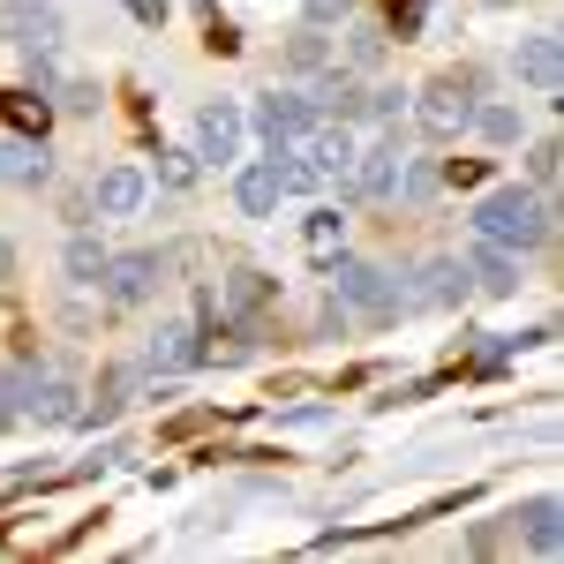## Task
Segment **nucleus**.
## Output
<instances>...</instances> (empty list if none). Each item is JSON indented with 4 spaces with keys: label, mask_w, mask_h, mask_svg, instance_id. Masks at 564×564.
<instances>
[{
    "label": "nucleus",
    "mask_w": 564,
    "mask_h": 564,
    "mask_svg": "<svg viewBox=\"0 0 564 564\" xmlns=\"http://www.w3.org/2000/svg\"><path fill=\"white\" fill-rule=\"evenodd\" d=\"M271 294H279V279H263V271H249V263H234L212 294H204V308H212L218 324H249V316H257Z\"/></svg>",
    "instance_id": "obj_8"
},
{
    "label": "nucleus",
    "mask_w": 564,
    "mask_h": 564,
    "mask_svg": "<svg viewBox=\"0 0 564 564\" xmlns=\"http://www.w3.org/2000/svg\"><path fill=\"white\" fill-rule=\"evenodd\" d=\"M436 174L452 181V188H475V181H481V159H452V166H436Z\"/></svg>",
    "instance_id": "obj_31"
},
{
    "label": "nucleus",
    "mask_w": 564,
    "mask_h": 564,
    "mask_svg": "<svg viewBox=\"0 0 564 564\" xmlns=\"http://www.w3.org/2000/svg\"><path fill=\"white\" fill-rule=\"evenodd\" d=\"M512 76H520L534 98H550V106H557V84H564V45H557V31H534V39H520V53H512Z\"/></svg>",
    "instance_id": "obj_9"
},
{
    "label": "nucleus",
    "mask_w": 564,
    "mask_h": 564,
    "mask_svg": "<svg viewBox=\"0 0 564 564\" xmlns=\"http://www.w3.org/2000/svg\"><path fill=\"white\" fill-rule=\"evenodd\" d=\"M436 188H444V174H436L430 159H399V188H391V196H406V204H430Z\"/></svg>",
    "instance_id": "obj_25"
},
{
    "label": "nucleus",
    "mask_w": 564,
    "mask_h": 564,
    "mask_svg": "<svg viewBox=\"0 0 564 564\" xmlns=\"http://www.w3.org/2000/svg\"><path fill=\"white\" fill-rule=\"evenodd\" d=\"M467 129H475L481 143H497V151H512V143L527 135V121H520V106H512V98H497V106H475V121H467Z\"/></svg>",
    "instance_id": "obj_21"
},
{
    "label": "nucleus",
    "mask_w": 564,
    "mask_h": 564,
    "mask_svg": "<svg viewBox=\"0 0 564 564\" xmlns=\"http://www.w3.org/2000/svg\"><path fill=\"white\" fill-rule=\"evenodd\" d=\"M241 135H249V113L234 98L196 106V166H241Z\"/></svg>",
    "instance_id": "obj_4"
},
{
    "label": "nucleus",
    "mask_w": 564,
    "mask_h": 564,
    "mask_svg": "<svg viewBox=\"0 0 564 564\" xmlns=\"http://www.w3.org/2000/svg\"><path fill=\"white\" fill-rule=\"evenodd\" d=\"M0 23H8V8H0Z\"/></svg>",
    "instance_id": "obj_35"
},
{
    "label": "nucleus",
    "mask_w": 564,
    "mask_h": 564,
    "mask_svg": "<svg viewBox=\"0 0 564 564\" xmlns=\"http://www.w3.org/2000/svg\"><path fill=\"white\" fill-rule=\"evenodd\" d=\"M324 61H332V45H324V31H316V23H302V31L286 39V68H294V76H316Z\"/></svg>",
    "instance_id": "obj_24"
},
{
    "label": "nucleus",
    "mask_w": 564,
    "mask_h": 564,
    "mask_svg": "<svg viewBox=\"0 0 564 564\" xmlns=\"http://www.w3.org/2000/svg\"><path fill=\"white\" fill-rule=\"evenodd\" d=\"M557 143H534V151H527V181H534V188H550V181H557Z\"/></svg>",
    "instance_id": "obj_30"
},
{
    "label": "nucleus",
    "mask_w": 564,
    "mask_h": 564,
    "mask_svg": "<svg viewBox=\"0 0 564 564\" xmlns=\"http://www.w3.org/2000/svg\"><path fill=\"white\" fill-rule=\"evenodd\" d=\"M159 181L166 188H188L196 181V151H159Z\"/></svg>",
    "instance_id": "obj_29"
},
{
    "label": "nucleus",
    "mask_w": 564,
    "mask_h": 564,
    "mask_svg": "<svg viewBox=\"0 0 564 564\" xmlns=\"http://www.w3.org/2000/svg\"><path fill=\"white\" fill-rule=\"evenodd\" d=\"M53 181V151L45 135H0V188H45Z\"/></svg>",
    "instance_id": "obj_10"
},
{
    "label": "nucleus",
    "mask_w": 564,
    "mask_h": 564,
    "mask_svg": "<svg viewBox=\"0 0 564 564\" xmlns=\"http://www.w3.org/2000/svg\"><path fill=\"white\" fill-rule=\"evenodd\" d=\"M279 166L271 159H257V166H241V181H234V204H241V218H271L279 212Z\"/></svg>",
    "instance_id": "obj_18"
},
{
    "label": "nucleus",
    "mask_w": 564,
    "mask_h": 564,
    "mask_svg": "<svg viewBox=\"0 0 564 564\" xmlns=\"http://www.w3.org/2000/svg\"><path fill=\"white\" fill-rule=\"evenodd\" d=\"M98 98H106V90L90 84V76H68V84L53 90V106H61V113H76V121H90V113H98Z\"/></svg>",
    "instance_id": "obj_27"
},
{
    "label": "nucleus",
    "mask_w": 564,
    "mask_h": 564,
    "mask_svg": "<svg viewBox=\"0 0 564 564\" xmlns=\"http://www.w3.org/2000/svg\"><path fill=\"white\" fill-rule=\"evenodd\" d=\"M121 8H129L135 23H166L174 15V0H121Z\"/></svg>",
    "instance_id": "obj_32"
},
{
    "label": "nucleus",
    "mask_w": 564,
    "mask_h": 564,
    "mask_svg": "<svg viewBox=\"0 0 564 564\" xmlns=\"http://www.w3.org/2000/svg\"><path fill=\"white\" fill-rule=\"evenodd\" d=\"M399 159H406V143H399V129H384V143L354 151V166H347V196H361V204H384L391 188H399Z\"/></svg>",
    "instance_id": "obj_7"
},
{
    "label": "nucleus",
    "mask_w": 564,
    "mask_h": 564,
    "mask_svg": "<svg viewBox=\"0 0 564 564\" xmlns=\"http://www.w3.org/2000/svg\"><path fill=\"white\" fill-rule=\"evenodd\" d=\"M302 151L316 159V174H324V181H347V166H354V151H361V143H354L347 121H316V129L302 135Z\"/></svg>",
    "instance_id": "obj_15"
},
{
    "label": "nucleus",
    "mask_w": 564,
    "mask_h": 564,
    "mask_svg": "<svg viewBox=\"0 0 564 564\" xmlns=\"http://www.w3.org/2000/svg\"><path fill=\"white\" fill-rule=\"evenodd\" d=\"M106 257H113V249H106L90 226H84V234H68V249H61V271H68V286H98Z\"/></svg>",
    "instance_id": "obj_19"
},
{
    "label": "nucleus",
    "mask_w": 564,
    "mask_h": 564,
    "mask_svg": "<svg viewBox=\"0 0 564 564\" xmlns=\"http://www.w3.org/2000/svg\"><path fill=\"white\" fill-rule=\"evenodd\" d=\"M475 234L497 241V249H512V257H527V249H542V241L557 234V204H542L534 188L505 181V188H489L475 204Z\"/></svg>",
    "instance_id": "obj_1"
},
{
    "label": "nucleus",
    "mask_w": 564,
    "mask_h": 564,
    "mask_svg": "<svg viewBox=\"0 0 564 564\" xmlns=\"http://www.w3.org/2000/svg\"><path fill=\"white\" fill-rule=\"evenodd\" d=\"M159 279H166V257L159 249H129V257H106V271H98V286H106V302H151L159 294Z\"/></svg>",
    "instance_id": "obj_6"
},
{
    "label": "nucleus",
    "mask_w": 564,
    "mask_h": 564,
    "mask_svg": "<svg viewBox=\"0 0 564 564\" xmlns=\"http://www.w3.org/2000/svg\"><path fill=\"white\" fill-rule=\"evenodd\" d=\"M249 129L263 135V151H294L316 129V106H308L302 90H263L257 106H249Z\"/></svg>",
    "instance_id": "obj_3"
},
{
    "label": "nucleus",
    "mask_w": 564,
    "mask_h": 564,
    "mask_svg": "<svg viewBox=\"0 0 564 564\" xmlns=\"http://www.w3.org/2000/svg\"><path fill=\"white\" fill-rule=\"evenodd\" d=\"M143 377H151L143 361H121V369H106V384H98V399H90V406L76 414V422H113V414L129 406L135 391H143Z\"/></svg>",
    "instance_id": "obj_17"
},
{
    "label": "nucleus",
    "mask_w": 564,
    "mask_h": 564,
    "mask_svg": "<svg viewBox=\"0 0 564 564\" xmlns=\"http://www.w3.org/2000/svg\"><path fill=\"white\" fill-rule=\"evenodd\" d=\"M324 279H332V302L339 308H361V316H391V308H406V286L391 279V271H377L369 257H324Z\"/></svg>",
    "instance_id": "obj_2"
},
{
    "label": "nucleus",
    "mask_w": 564,
    "mask_h": 564,
    "mask_svg": "<svg viewBox=\"0 0 564 564\" xmlns=\"http://www.w3.org/2000/svg\"><path fill=\"white\" fill-rule=\"evenodd\" d=\"M8 271H15V241L0 234V279H8Z\"/></svg>",
    "instance_id": "obj_34"
},
{
    "label": "nucleus",
    "mask_w": 564,
    "mask_h": 564,
    "mask_svg": "<svg viewBox=\"0 0 564 564\" xmlns=\"http://www.w3.org/2000/svg\"><path fill=\"white\" fill-rule=\"evenodd\" d=\"M302 249L316 263L324 257H339V249H347V212H332V204H316V212L302 218Z\"/></svg>",
    "instance_id": "obj_20"
},
{
    "label": "nucleus",
    "mask_w": 564,
    "mask_h": 564,
    "mask_svg": "<svg viewBox=\"0 0 564 564\" xmlns=\"http://www.w3.org/2000/svg\"><path fill=\"white\" fill-rule=\"evenodd\" d=\"M414 279H422V286H406V308H459V302H467V286H475L459 257H430Z\"/></svg>",
    "instance_id": "obj_11"
},
{
    "label": "nucleus",
    "mask_w": 564,
    "mask_h": 564,
    "mask_svg": "<svg viewBox=\"0 0 564 564\" xmlns=\"http://www.w3.org/2000/svg\"><path fill=\"white\" fill-rule=\"evenodd\" d=\"M196 361H204V347H196V324H181V316H166V324L151 332V347H143V369H159V377L196 369Z\"/></svg>",
    "instance_id": "obj_13"
},
{
    "label": "nucleus",
    "mask_w": 564,
    "mask_h": 564,
    "mask_svg": "<svg viewBox=\"0 0 564 564\" xmlns=\"http://www.w3.org/2000/svg\"><path fill=\"white\" fill-rule=\"evenodd\" d=\"M399 113H406V90H399V84L361 90V121H377V129H399Z\"/></svg>",
    "instance_id": "obj_26"
},
{
    "label": "nucleus",
    "mask_w": 564,
    "mask_h": 564,
    "mask_svg": "<svg viewBox=\"0 0 564 564\" xmlns=\"http://www.w3.org/2000/svg\"><path fill=\"white\" fill-rule=\"evenodd\" d=\"M361 0H302V23H316V31H332V23H347Z\"/></svg>",
    "instance_id": "obj_28"
},
{
    "label": "nucleus",
    "mask_w": 564,
    "mask_h": 564,
    "mask_svg": "<svg viewBox=\"0 0 564 564\" xmlns=\"http://www.w3.org/2000/svg\"><path fill=\"white\" fill-rule=\"evenodd\" d=\"M143 196H151V188H143L135 166H106V174L90 181V204H98L106 218H135V212H143Z\"/></svg>",
    "instance_id": "obj_16"
},
{
    "label": "nucleus",
    "mask_w": 564,
    "mask_h": 564,
    "mask_svg": "<svg viewBox=\"0 0 564 564\" xmlns=\"http://www.w3.org/2000/svg\"><path fill=\"white\" fill-rule=\"evenodd\" d=\"M384 45H391V23H354L347 15V68L361 76V68H377L384 61Z\"/></svg>",
    "instance_id": "obj_23"
},
{
    "label": "nucleus",
    "mask_w": 564,
    "mask_h": 564,
    "mask_svg": "<svg viewBox=\"0 0 564 564\" xmlns=\"http://www.w3.org/2000/svg\"><path fill=\"white\" fill-rule=\"evenodd\" d=\"M467 279H475L481 294H520V257H512V249H497V241H481L475 234V249H467Z\"/></svg>",
    "instance_id": "obj_14"
},
{
    "label": "nucleus",
    "mask_w": 564,
    "mask_h": 564,
    "mask_svg": "<svg viewBox=\"0 0 564 564\" xmlns=\"http://www.w3.org/2000/svg\"><path fill=\"white\" fill-rule=\"evenodd\" d=\"M564 512H557V497H534V505H527V550H534V557H557L564 550Z\"/></svg>",
    "instance_id": "obj_22"
},
{
    "label": "nucleus",
    "mask_w": 564,
    "mask_h": 564,
    "mask_svg": "<svg viewBox=\"0 0 564 564\" xmlns=\"http://www.w3.org/2000/svg\"><path fill=\"white\" fill-rule=\"evenodd\" d=\"M391 8V23H399V31H414V23H422V8H430V0H384Z\"/></svg>",
    "instance_id": "obj_33"
},
{
    "label": "nucleus",
    "mask_w": 564,
    "mask_h": 564,
    "mask_svg": "<svg viewBox=\"0 0 564 564\" xmlns=\"http://www.w3.org/2000/svg\"><path fill=\"white\" fill-rule=\"evenodd\" d=\"M414 121H422V135H436V143L467 135V121H475V90L459 84V76H436V84L414 98Z\"/></svg>",
    "instance_id": "obj_5"
},
{
    "label": "nucleus",
    "mask_w": 564,
    "mask_h": 564,
    "mask_svg": "<svg viewBox=\"0 0 564 564\" xmlns=\"http://www.w3.org/2000/svg\"><path fill=\"white\" fill-rule=\"evenodd\" d=\"M308 106H316V121H354L361 113V84H354V68H316L308 76Z\"/></svg>",
    "instance_id": "obj_12"
}]
</instances>
